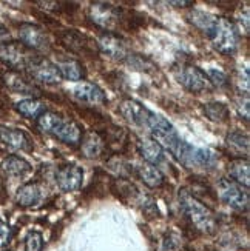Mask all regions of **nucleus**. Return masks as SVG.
<instances>
[{
	"label": "nucleus",
	"instance_id": "1",
	"mask_svg": "<svg viewBox=\"0 0 250 251\" xmlns=\"http://www.w3.org/2000/svg\"><path fill=\"white\" fill-rule=\"evenodd\" d=\"M119 111L127 119L130 124H133L142 129H147L153 137V140L161 147L168 150L171 154H175L182 139L167 119L150 111L148 108L140 105L133 99H125L119 105Z\"/></svg>",
	"mask_w": 250,
	"mask_h": 251
},
{
	"label": "nucleus",
	"instance_id": "2",
	"mask_svg": "<svg viewBox=\"0 0 250 251\" xmlns=\"http://www.w3.org/2000/svg\"><path fill=\"white\" fill-rule=\"evenodd\" d=\"M192 24L209 37L210 43L221 54H233L238 48V32L229 19L218 17L204 11H193L190 14Z\"/></svg>",
	"mask_w": 250,
	"mask_h": 251
},
{
	"label": "nucleus",
	"instance_id": "3",
	"mask_svg": "<svg viewBox=\"0 0 250 251\" xmlns=\"http://www.w3.org/2000/svg\"><path fill=\"white\" fill-rule=\"evenodd\" d=\"M37 128L43 131V133L57 137L63 144H68L71 147L81 145V140H82L81 126L76 122L70 121V119H65L56 113H51V111L42 113L37 117Z\"/></svg>",
	"mask_w": 250,
	"mask_h": 251
},
{
	"label": "nucleus",
	"instance_id": "4",
	"mask_svg": "<svg viewBox=\"0 0 250 251\" xmlns=\"http://www.w3.org/2000/svg\"><path fill=\"white\" fill-rule=\"evenodd\" d=\"M179 202L182 211L190 219V222L205 234H212L216 230V217L213 211L205 206L201 201H198L189 191L179 193Z\"/></svg>",
	"mask_w": 250,
	"mask_h": 251
},
{
	"label": "nucleus",
	"instance_id": "5",
	"mask_svg": "<svg viewBox=\"0 0 250 251\" xmlns=\"http://www.w3.org/2000/svg\"><path fill=\"white\" fill-rule=\"evenodd\" d=\"M175 157L186 168H213L216 163V154L213 151L193 147L184 140L176 150Z\"/></svg>",
	"mask_w": 250,
	"mask_h": 251
},
{
	"label": "nucleus",
	"instance_id": "6",
	"mask_svg": "<svg viewBox=\"0 0 250 251\" xmlns=\"http://www.w3.org/2000/svg\"><path fill=\"white\" fill-rule=\"evenodd\" d=\"M216 193L220 199L232 208L243 211L249 206V190L232 179H220L216 183Z\"/></svg>",
	"mask_w": 250,
	"mask_h": 251
},
{
	"label": "nucleus",
	"instance_id": "7",
	"mask_svg": "<svg viewBox=\"0 0 250 251\" xmlns=\"http://www.w3.org/2000/svg\"><path fill=\"white\" fill-rule=\"evenodd\" d=\"M34 57H36V54L22 45V43L9 42V43H2V45H0V60L16 71L27 70L28 65L32 62Z\"/></svg>",
	"mask_w": 250,
	"mask_h": 251
},
{
	"label": "nucleus",
	"instance_id": "8",
	"mask_svg": "<svg viewBox=\"0 0 250 251\" xmlns=\"http://www.w3.org/2000/svg\"><path fill=\"white\" fill-rule=\"evenodd\" d=\"M59 39L62 42V45L65 48H68L74 54H82V56L94 57L96 54L99 52L97 43L93 39H90L88 36H85V34H82V32L76 31V29L62 31Z\"/></svg>",
	"mask_w": 250,
	"mask_h": 251
},
{
	"label": "nucleus",
	"instance_id": "9",
	"mask_svg": "<svg viewBox=\"0 0 250 251\" xmlns=\"http://www.w3.org/2000/svg\"><path fill=\"white\" fill-rule=\"evenodd\" d=\"M90 17L97 26L113 32L124 20V11L107 3H93L90 8Z\"/></svg>",
	"mask_w": 250,
	"mask_h": 251
},
{
	"label": "nucleus",
	"instance_id": "10",
	"mask_svg": "<svg viewBox=\"0 0 250 251\" xmlns=\"http://www.w3.org/2000/svg\"><path fill=\"white\" fill-rule=\"evenodd\" d=\"M29 77L36 82L45 83V85H54L59 83L62 80V75L56 67V63L50 62L45 57H39L36 56L32 59V62L28 65L27 68Z\"/></svg>",
	"mask_w": 250,
	"mask_h": 251
},
{
	"label": "nucleus",
	"instance_id": "11",
	"mask_svg": "<svg viewBox=\"0 0 250 251\" xmlns=\"http://www.w3.org/2000/svg\"><path fill=\"white\" fill-rule=\"evenodd\" d=\"M176 79L186 90L192 93H202L210 88V82L204 71L193 65H182L176 71Z\"/></svg>",
	"mask_w": 250,
	"mask_h": 251
},
{
	"label": "nucleus",
	"instance_id": "12",
	"mask_svg": "<svg viewBox=\"0 0 250 251\" xmlns=\"http://www.w3.org/2000/svg\"><path fill=\"white\" fill-rule=\"evenodd\" d=\"M19 37L22 45L27 47L28 50L34 51H47L50 48V40L45 34V31L42 28L31 25V24H24L19 28Z\"/></svg>",
	"mask_w": 250,
	"mask_h": 251
},
{
	"label": "nucleus",
	"instance_id": "13",
	"mask_svg": "<svg viewBox=\"0 0 250 251\" xmlns=\"http://www.w3.org/2000/svg\"><path fill=\"white\" fill-rule=\"evenodd\" d=\"M97 48L102 52H105L107 56H110L111 59H116V60H124L130 57L125 40L122 37L116 36L114 32H104L99 37V42H97Z\"/></svg>",
	"mask_w": 250,
	"mask_h": 251
},
{
	"label": "nucleus",
	"instance_id": "14",
	"mask_svg": "<svg viewBox=\"0 0 250 251\" xmlns=\"http://www.w3.org/2000/svg\"><path fill=\"white\" fill-rule=\"evenodd\" d=\"M83 171L78 165H63L56 171V183L62 191H76L82 187Z\"/></svg>",
	"mask_w": 250,
	"mask_h": 251
},
{
	"label": "nucleus",
	"instance_id": "15",
	"mask_svg": "<svg viewBox=\"0 0 250 251\" xmlns=\"http://www.w3.org/2000/svg\"><path fill=\"white\" fill-rule=\"evenodd\" d=\"M73 96L79 102L88 105H101L107 100L105 93L96 83H90V82H81L76 85L73 90Z\"/></svg>",
	"mask_w": 250,
	"mask_h": 251
},
{
	"label": "nucleus",
	"instance_id": "16",
	"mask_svg": "<svg viewBox=\"0 0 250 251\" xmlns=\"http://www.w3.org/2000/svg\"><path fill=\"white\" fill-rule=\"evenodd\" d=\"M0 142H2L3 145H6L8 148L16 150V151H29L31 150L29 137L20 129L0 126Z\"/></svg>",
	"mask_w": 250,
	"mask_h": 251
},
{
	"label": "nucleus",
	"instance_id": "17",
	"mask_svg": "<svg viewBox=\"0 0 250 251\" xmlns=\"http://www.w3.org/2000/svg\"><path fill=\"white\" fill-rule=\"evenodd\" d=\"M43 199V188L37 182L25 183L16 194V202L20 206H34Z\"/></svg>",
	"mask_w": 250,
	"mask_h": 251
},
{
	"label": "nucleus",
	"instance_id": "18",
	"mask_svg": "<svg viewBox=\"0 0 250 251\" xmlns=\"http://www.w3.org/2000/svg\"><path fill=\"white\" fill-rule=\"evenodd\" d=\"M136 174H138V177L150 188H159L161 185L164 183V176H162V173L156 168V165H151L148 162L139 163L136 167Z\"/></svg>",
	"mask_w": 250,
	"mask_h": 251
},
{
	"label": "nucleus",
	"instance_id": "19",
	"mask_svg": "<svg viewBox=\"0 0 250 251\" xmlns=\"http://www.w3.org/2000/svg\"><path fill=\"white\" fill-rule=\"evenodd\" d=\"M56 67H57L62 77L67 79V80L78 82V80H82L85 77V70H83L82 63L79 60H74V59L59 60Z\"/></svg>",
	"mask_w": 250,
	"mask_h": 251
},
{
	"label": "nucleus",
	"instance_id": "20",
	"mask_svg": "<svg viewBox=\"0 0 250 251\" xmlns=\"http://www.w3.org/2000/svg\"><path fill=\"white\" fill-rule=\"evenodd\" d=\"M139 152L140 156L145 159V162L155 165V163H159L162 159H164V150H162L153 139H142L139 140Z\"/></svg>",
	"mask_w": 250,
	"mask_h": 251
},
{
	"label": "nucleus",
	"instance_id": "21",
	"mask_svg": "<svg viewBox=\"0 0 250 251\" xmlns=\"http://www.w3.org/2000/svg\"><path fill=\"white\" fill-rule=\"evenodd\" d=\"M229 174H230L232 180H235L236 183H240L247 188L250 183V165H249L247 159L240 157V159L232 160L229 165Z\"/></svg>",
	"mask_w": 250,
	"mask_h": 251
},
{
	"label": "nucleus",
	"instance_id": "22",
	"mask_svg": "<svg viewBox=\"0 0 250 251\" xmlns=\"http://www.w3.org/2000/svg\"><path fill=\"white\" fill-rule=\"evenodd\" d=\"M81 150H82L85 157H88V159L97 157L104 150V140H102V137L99 134L88 133V134L82 136Z\"/></svg>",
	"mask_w": 250,
	"mask_h": 251
},
{
	"label": "nucleus",
	"instance_id": "23",
	"mask_svg": "<svg viewBox=\"0 0 250 251\" xmlns=\"http://www.w3.org/2000/svg\"><path fill=\"white\" fill-rule=\"evenodd\" d=\"M2 170L8 174V176L20 177V176H25L27 173H29L31 165L25 159H22L19 156H8L2 162Z\"/></svg>",
	"mask_w": 250,
	"mask_h": 251
},
{
	"label": "nucleus",
	"instance_id": "24",
	"mask_svg": "<svg viewBox=\"0 0 250 251\" xmlns=\"http://www.w3.org/2000/svg\"><path fill=\"white\" fill-rule=\"evenodd\" d=\"M5 83L11 91L19 93V94H36L37 91L34 86L28 83L24 77H20L17 73L5 74Z\"/></svg>",
	"mask_w": 250,
	"mask_h": 251
},
{
	"label": "nucleus",
	"instance_id": "25",
	"mask_svg": "<svg viewBox=\"0 0 250 251\" xmlns=\"http://www.w3.org/2000/svg\"><path fill=\"white\" fill-rule=\"evenodd\" d=\"M16 110L27 119H37L42 113H45V105L37 99H25L16 105Z\"/></svg>",
	"mask_w": 250,
	"mask_h": 251
},
{
	"label": "nucleus",
	"instance_id": "26",
	"mask_svg": "<svg viewBox=\"0 0 250 251\" xmlns=\"http://www.w3.org/2000/svg\"><path fill=\"white\" fill-rule=\"evenodd\" d=\"M202 110L205 113L212 122H218V124H224L229 121L230 117V111L224 103L221 102H212V103H204Z\"/></svg>",
	"mask_w": 250,
	"mask_h": 251
},
{
	"label": "nucleus",
	"instance_id": "27",
	"mask_svg": "<svg viewBox=\"0 0 250 251\" xmlns=\"http://www.w3.org/2000/svg\"><path fill=\"white\" fill-rule=\"evenodd\" d=\"M225 144L232 151H235L238 156H247L249 152V137L243 133L233 131L225 139Z\"/></svg>",
	"mask_w": 250,
	"mask_h": 251
},
{
	"label": "nucleus",
	"instance_id": "28",
	"mask_svg": "<svg viewBox=\"0 0 250 251\" xmlns=\"http://www.w3.org/2000/svg\"><path fill=\"white\" fill-rule=\"evenodd\" d=\"M43 237L39 231H29L25 239V251H42Z\"/></svg>",
	"mask_w": 250,
	"mask_h": 251
},
{
	"label": "nucleus",
	"instance_id": "29",
	"mask_svg": "<svg viewBox=\"0 0 250 251\" xmlns=\"http://www.w3.org/2000/svg\"><path fill=\"white\" fill-rule=\"evenodd\" d=\"M207 79L210 83L216 85V86H224L227 83V77L221 73V71H216V70H209L207 71Z\"/></svg>",
	"mask_w": 250,
	"mask_h": 251
},
{
	"label": "nucleus",
	"instance_id": "30",
	"mask_svg": "<svg viewBox=\"0 0 250 251\" xmlns=\"http://www.w3.org/2000/svg\"><path fill=\"white\" fill-rule=\"evenodd\" d=\"M11 239V228L6 222L0 221V247H5Z\"/></svg>",
	"mask_w": 250,
	"mask_h": 251
}]
</instances>
